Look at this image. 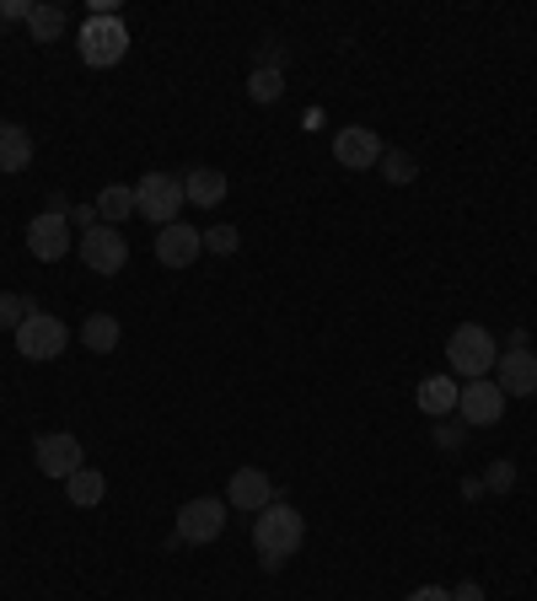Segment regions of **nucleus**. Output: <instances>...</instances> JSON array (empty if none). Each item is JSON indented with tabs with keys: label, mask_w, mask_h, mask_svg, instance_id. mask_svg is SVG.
Here are the masks:
<instances>
[{
	"label": "nucleus",
	"mask_w": 537,
	"mask_h": 601,
	"mask_svg": "<svg viewBox=\"0 0 537 601\" xmlns=\"http://www.w3.org/2000/svg\"><path fill=\"white\" fill-rule=\"evenodd\" d=\"M33 167V135L22 124H0V172H28Z\"/></svg>",
	"instance_id": "16"
},
{
	"label": "nucleus",
	"mask_w": 537,
	"mask_h": 601,
	"mask_svg": "<svg viewBox=\"0 0 537 601\" xmlns=\"http://www.w3.org/2000/svg\"><path fill=\"white\" fill-rule=\"evenodd\" d=\"M49 215H65V221H71V200H65V194H49Z\"/></svg>",
	"instance_id": "32"
},
{
	"label": "nucleus",
	"mask_w": 537,
	"mask_h": 601,
	"mask_svg": "<svg viewBox=\"0 0 537 601\" xmlns=\"http://www.w3.org/2000/svg\"><path fill=\"white\" fill-rule=\"evenodd\" d=\"M135 215L151 221V226H172L183 215V178L172 172H146L140 189H135Z\"/></svg>",
	"instance_id": "3"
},
{
	"label": "nucleus",
	"mask_w": 537,
	"mask_h": 601,
	"mask_svg": "<svg viewBox=\"0 0 537 601\" xmlns=\"http://www.w3.org/2000/svg\"><path fill=\"white\" fill-rule=\"evenodd\" d=\"M65 494H71V505H97V500L108 494V479H103L97 468H82V473L65 479Z\"/></svg>",
	"instance_id": "21"
},
{
	"label": "nucleus",
	"mask_w": 537,
	"mask_h": 601,
	"mask_svg": "<svg viewBox=\"0 0 537 601\" xmlns=\"http://www.w3.org/2000/svg\"><path fill=\"white\" fill-rule=\"evenodd\" d=\"M280 500V489L269 483V473L264 468H237L232 473V483H226V505L232 511H248V516H258V511H269Z\"/></svg>",
	"instance_id": "10"
},
{
	"label": "nucleus",
	"mask_w": 537,
	"mask_h": 601,
	"mask_svg": "<svg viewBox=\"0 0 537 601\" xmlns=\"http://www.w3.org/2000/svg\"><path fill=\"white\" fill-rule=\"evenodd\" d=\"M457 393H462L457 376H425V382H419V408H425L430 419H441V414L457 408Z\"/></svg>",
	"instance_id": "17"
},
{
	"label": "nucleus",
	"mask_w": 537,
	"mask_h": 601,
	"mask_svg": "<svg viewBox=\"0 0 537 601\" xmlns=\"http://www.w3.org/2000/svg\"><path fill=\"white\" fill-rule=\"evenodd\" d=\"M333 157H339V167H350V172H366V167L382 161V140H376V129H366V124H350V129L333 135Z\"/></svg>",
	"instance_id": "13"
},
{
	"label": "nucleus",
	"mask_w": 537,
	"mask_h": 601,
	"mask_svg": "<svg viewBox=\"0 0 537 601\" xmlns=\"http://www.w3.org/2000/svg\"><path fill=\"white\" fill-rule=\"evenodd\" d=\"M495 361H500V344L484 322H462L452 339H447V365H452V376H462V382L495 376Z\"/></svg>",
	"instance_id": "2"
},
{
	"label": "nucleus",
	"mask_w": 537,
	"mask_h": 601,
	"mask_svg": "<svg viewBox=\"0 0 537 601\" xmlns=\"http://www.w3.org/2000/svg\"><path fill=\"white\" fill-rule=\"evenodd\" d=\"M82 339H86V350L92 355H114L119 350V339H125V328H119V318H108V312H92L82 328Z\"/></svg>",
	"instance_id": "18"
},
{
	"label": "nucleus",
	"mask_w": 537,
	"mask_h": 601,
	"mask_svg": "<svg viewBox=\"0 0 537 601\" xmlns=\"http://www.w3.org/2000/svg\"><path fill=\"white\" fill-rule=\"evenodd\" d=\"M11 339H17L22 361H60V355H65V344H71L65 322L49 318V312H33V318L22 322V328H17Z\"/></svg>",
	"instance_id": "6"
},
{
	"label": "nucleus",
	"mask_w": 537,
	"mask_h": 601,
	"mask_svg": "<svg viewBox=\"0 0 537 601\" xmlns=\"http://www.w3.org/2000/svg\"><path fill=\"white\" fill-rule=\"evenodd\" d=\"M183 200L210 210V204L226 200V172H215V167H189L183 172Z\"/></svg>",
	"instance_id": "15"
},
{
	"label": "nucleus",
	"mask_w": 537,
	"mask_h": 601,
	"mask_svg": "<svg viewBox=\"0 0 537 601\" xmlns=\"http://www.w3.org/2000/svg\"><path fill=\"white\" fill-rule=\"evenodd\" d=\"M33 312H39V307H33V296H11V290H0V328H11V333H17V328L33 318Z\"/></svg>",
	"instance_id": "23"
},
{
	"label": "nucleus",
	"mask_w": 537,
	"mask_h": 601,
	"mask_svg": "<svg viewBox=\"0 0 537 601\" xmlns=\"http://www.w3.org/2000/svg\"><path fill=\"white\" fill-rule=\"evenodd\" d=\"M129 54V28L119 17H92L82 28V60L92 71H108V65H119Z\"/></svg>",
	"instance_id": "5"
},
{
	"label": "nucleus",
	"mask_w": 537,
	"mask_h": 601,
	"mask_svg": "<svg viewBox=\"0 0 537 601\" xmlns=\"http://www.w3.org/2000/svg\"><path fill=\"white\" fill-rule=\"evenodd\" d=\"M376 167H382V178H387L393 189H404V183H414V178H419V161H414L409 151H382V161H376Z\"/></svg>",
	"instance_id": "22"
},
{
	"label": "nucleus",
	"mask_w": 537,
	"mask_h": 601,
	"mask_svg": "<svg viewBox=\"0 0 537 601\" xmlns=\"http://www.w3.org/2000/svg\"><path fill=\"white\" fill-rule=\"evenodd\" d=\"M28 33L39 43H54L65 33V11L60 6H49V0H33V11H28Z\"/></svg>",
	"instance_id": "20"
},
{
	"label": "nucleus",
	"mask_w": 537,
	"mask_h": 601,
	"mask_svg": "<svg viewBox=\"0 0 537 601\" xmlns=\"http://www.w3.org/2000/svg\"><path fill=\"white\" fill-rule=\"evenodd\" d=\"M457 414H462V425H473V430L495 425L500 414H505V393L495 387V376H479V382H468V387L457 393Z\"/></svg>",
	"instance_id": "9"
},
{
	"label": "nucleus",
	"mask_w": 537,
	"mask_h": 601,
	"mask_svg": "<svg viewBox=\"0 0 537 601\" xmlns=\"http://www.w3.org/2000/svg\"><path fill=\"white\" fill-rule=\"evenodd\" d=\"M495 387L505 398H537V355L527 350V333H511V344L500 350Z\"/></svg>",
	"instance_id": "4"
},
{
	"label": "nucleus",
	"mask_w": 537,
	"mask_h": 601,
	"mask_svg": "<svg viewBox=\"0 0 537 601\" xmlns=\"http://www.w3.org/2000/svg\"><path fill=\"white\" fill-rule=\"evenodd\" d=\"M307 543V522H301V511L286 505V500H275L269 511H258L253 516V548H258V559L264 569L275 575V569H286V559Z\"/></svg>",
	"instance_id": "1"
},
{
	"label": "nucleus",
	"mask_w": 537,
	"mask_h": 601,
	"mask_svg": "<svg viewBox=\"0 0 537 601\" xmlns=\"http://www.w3.org/2000/svg\"><path fill=\"white\" fill-rule=\"evenodd\" d=\"M82 258L92 275H119L129 258V242L119 237V226H92L82 237Z\"/></svg>",
	"instance_id": "11"
},
{
	"label": "nucleus",
	"mask_w": 537,
	"mask_h": 601,
	"mask_svg": "<svg viewBox=\"0 0 537 601\" xmlns=\"http://www.w3.org/2000/svg\"><path fill=\"white\" fill-rule=\"evenodd\" d=\"M28 253L39 258V264H60L65 253H71V221L65 215H33V226H28Z\"/></svg>",
	"instance_id": "12"
},
{
	"label": "nucleus",
	"mask_w": 537,
	"mask_h": 601,
	"mask_svg": "<svg viewBox=\"0 0 537 601\" xmlns=\"http://www.w3.org/2000/svg\"><path fill=\"white\" fill-rule=\"evenodd\" d=\"M248 92H253V103H280L286 97V76L280 71H253Z\"/></svg>",
	"instance_id": "24"
},
{
	"label": "nucleus",
	"mask_w": 537,
	"mask_h": 601,
	"mask_svg": "<svg viewBox=\"0 0 537 601\" xmlns=\"http://www.w3.org/2000/svg\"><path fill=\"white\" fill-rule=\"evenodd\" d=\"M490 489H495V494H505V489H511V483H516V468H511V462H505V457H500V462H490Z\"/></svg>",
	"instance_id": "26"
},
{
	"label": "nucleus",
	"mask_w": 537,
	"mask_h": 601,
	"mask_svg": "<svg viewBox=\"0 0 537 601\" xmlns=\"http://www.w3.org/2000/svg\"><path fill=\"white\" fill-rule=\"evenodd\" d=\"M71 221L82 226V237H86V232L97 226V204H82V210H71Z\"/></svg>",
	"instance_id": "29"
},
{
	"label": "nucleus",
	"mask_w": 537,
	"mask_h": 601,
	"mask_svg": "<svg viewBox=\"0 0 537 601\" xmlns=\"http://www.w3.org/2000/svg\"><path fill=\"white\" fill-rule=\"evenodd\" d=\"M226 532V500H189L183 511H178V543H189V548H205Z\"/></svg>",
	"instance_id": "7"
},
{
	"label": "nucleus",
	"mask_w": 537,
	"mask_h": 601,
	"mask_svg": "<svg viewBox=\"0 0 537 601\" xmlns=\"http://www.w3.org/2000/svg\"><path fill=\"white\" fill-rule=\"evenodd\" d=\"M33 457H39V473H49V479H71V473H82V468H86L82 441H76V436H65V430L39 436Z\"/></svg>",
	"instance_id": "8"
},
{
	"label": "nucleus",
	"mask_w": 537,
	"mask_h": 601,
	"mask_svg": "<svg viewBox=\"0 0 537 601\" xmlns=\"http://www.w3.org/2000/svg\"><path fill=\"white\" fill-rule=\"evenodd\" d=\"M409 601H452V591L447 586H419V591H409Z\"/></svg>",
	"instance_id": "28"
},
{
	"label": "nucleus",
	"mask_w": 537,
	"mask_h": 601,
	"mask_svg": "<svg viewBox=\"0 0 537 601\" xmlns=\"http://www.w3.org/2000/svg\"><path fill=\"white\" fill-rule=\"evenodd\" d=\"M205 247L226 258V253H237V247H243V232H237V226H215V232H205Z\"/></svg>",
	"instance_id": "25"
},
{
	"label": "nucleus",
	"mask_w": 537,
	"mask_h": 601,
	"mask_svg": "<svg viewBox=\"0 0 537 601\" xmlns=\"http://www.w3.org/2000/svg\"><path fill=\"white\" fill-rule=\"evenodd\" d=\"M452 601H484V586H473V580H468V586H457V591H452Z\"/></svg>",
	"instance_id": "30"
},
{
	"label": "nucleus",
	"mask_w": 537,
	"mask_h": 601,
	"mask_svg": "<svg viewBox=\"0 0 537 601\" xmlns=\"http://www.w3.org/2000/svg\"><path fill=\"white\" fill-rule=\"evenodd\" d=\"M436 441L452 446V451H457V446H462V430H457V425H447V430H436Z\"/></svg>",
	"instance_id": "31"
},
{
	"label": "nucleus",
	"mask_w": 537,
	"mask_h": 601,
	"mask_svg": "<svg viewBox=\"0 0 537 601\" xmlns=\"http://www.w3.org/2000/svg\"><path fill=\"white\" fill-rule=\"evenodd\" d=\"M97 215H103V226H119L135 215V189L129 183H108L103 194H97Z\"/></svg>",
	"instance_id": "19"
},
{
	"label": "nucleus",
	"mask_w": 537,
	"mask_h": 601,
	"mask_svg": "<svg viewBox=\"0 0 537 601\" xmlns=\"http://www.w3.org/2000/svg\"><path fill=\"white\" fill-rule=\"evenodd\" d=\"M200 247H205V232H194L189 221H172V226L157 232V258H162L167 269H189L200 258Z\"/></svg>",
	"instance_id": "14"
},
{
	"label": "nucleus",
	"mask_w": 537,
	"mask_h": 601,
	"mask_svg": "<svg viewBox=\"0 0 537 601\" xmlns=\"http://www.w3.org/2000/svg\"><path fill=\"white\" fill-rule=\"evenodd\" d=\"M28 11H33V0H0V22H28Z\"/></svg>",
	"instance_id": "27"
}]
</instances>
